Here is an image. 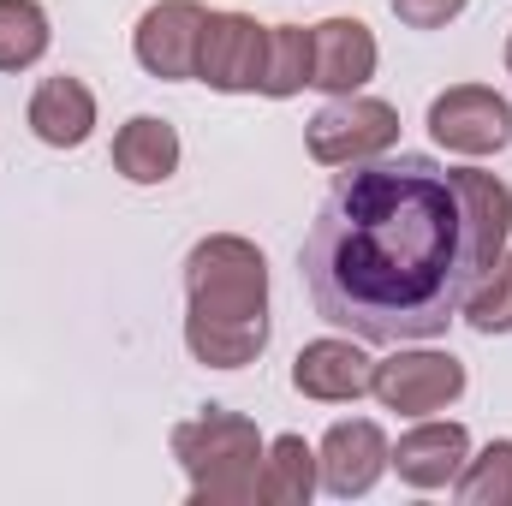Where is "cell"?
Wrapping results in <instances>:
<instances>
[{"instance_id":"obj_21","label":"cell","mask_w":512,"mask_h":506,"mask_svg":"<svg viewBox=\"0 0 512 506\" xmlns=\"http://www.w3.org/2000/svg\"><path fill=\"white\" fill-rule=\"evenodd\" d=\"M387 6H393V18L405 30H447L471 0H387Z\"/></svg>"},{"instance_id":"obj_9","label":"cell","mask_w":512,"mask_h":506,"mask_svg":"<svg viewBox=\"0 0 512 506\" xmlns=\"http://www.w3.org/2000/svg\"><path fill=\"white\" fill-rule=\"evenodd\" d=\"M376 30L364 18H322L310 24V90L322 96H352L376 78Z\"/></svg>"},{"instance_id":"obj_13","label":"cell","mask_w":512,"mask_h":506,"mask_svg":"<svg viewBox=\"0 0 512 506\" xmlns=\"http://www.w3.org/2000/svg\"><path fill=\"white\" fill-rule=\"evenodd\" d=\"M30 131L48 143V149H84L90 131H96V96L84 78H42L30 90V108H24Z\"/></svg>"},{"instance_id":"obj_15","label":"cell","mask_w":512,"mask_h":506,"mask_svg":"<svg viewBox=\"0 0 512 506\" xmlns=\"http://www.w3.org/2000/svg\"><path fill=\"white\" fill-rule=\"evenodd\" d=\"M114 173L131 185H167L179 173V131L155 114H131L114 131Z\"/></svg>"},{"instance_id":"obj_22","label":"cell","mask_w":512,"mask_h":506,"mask_svg":"<svg viewBox=\"0 0 512 506\" xmlns=\"http://www.w3.org/2000/svg\"><path fill=\"white\" fill-rule=\"evenodd\" d=\"M507 72H512V36H507Z\"/></svg>"},{"instance_id":"obj_16","label":"cell","mask_w":512,"mask_h":506,"mask_svg":"<svg viewBox=\"0 0 512 506\" xmlns=\"http://www.w3.org/2000/svg\"><path fill=\"white\" fill-rule=\"evenodd\" d=\"M322 489L316 471V447L304 435H274L262 453V477H256V501L262 506H304Z\"/></svg>"},{"instance_id":"obj_5","label":"cell","mask_w":512,"mask_h":506,"mask_svg":"<svg viewBox=\"0 0 512 506\" xmlns=\"http://www.w3.org/2000/svg\"><path fill=\"white\" fill-rule=\"evenodd\" d=\"M429 137L465 161L501 155L512 143V102L489 84H453L429 102Z\"/></svg>"},{"instance_id":"obj_6","label":"cell","mask_w":512,"mask_h":506,"mask_svg":"<svg viewBox=\"0 0 512 506\" xmlns=\"http://www.w3.org/2000/svg\"><path fill=\"white\" fill-rule=\"evenodd\" d=\"M262 60H268V24L251 12H209L197 36V84L221 96H251L262 90Z\"/></svg>"},{"instance_id":"obj_17","label":"cell","mask_w":512,"mask_h":506,"mask_svg":"<svg viewBox=\"0 0 512 506\" xmlns=\"http://www.w3.org/2000/svg\"><path fill=\"white\" fill-rule=\"evenodd\" d=\"M310 90V24H268V60H262V96L286 102Z\"/></svg>"},{"instance_id":"obj_8","label":"cell","mask_w":512,"mask_h":506,"mask_svg":"<svg viewBox=\"0 0 512 506\" xmlns=\"http://www.w3.org/2000/svg\"><path fill=\"white\" fill-rule=\"evenodd\" d=\"M203 18H209V6H197V0H155V6L137 18V30H131L137 66H143L149 78H161V84L197 78V36H203Z\"/></svg>"},{"instance_id":"obj_2","label":"cell","mask_w":512,"mask_h":506,"mask_svg":"<svg viewBox=\"0 0 512 506\" xmlns=\"http://www.w3.org/2000/svg\"><path fill=\"white\" fill-rule=\"evenodd\" d=\"M185 346L203 370H245L268 352V256L209 233L185 256Z\"/></svg>"},{"instance_id":"obj_12","label":"cell","mask_w":512,"mask_h":506,"mask_svg":"<svg viewBox=\"0 0 512 506\" xmlns=\"http://www.w3.org/2000/svg\"><path fill=\"white\" fill-rule=\"evenodd\" d=\"M370 376H376V358L358 346V340H340V334H322L310 346H298L292 358V387L316 405H352L370 393Z\"/></svg>"},{"instance_id":"obj_4","label":"cell","mask_w":512,"mask_h":506,"mask_svg":"<svg viewBox=\"0 0 512 506\" xmlns=\"http://www.w3.org/2000/svg\"><path fill=\"white\" fill-rule=\"evenodd\" d=\"M304 143H310V155H316L322 167H358V161H376V155H387V149L399 143V108L382 102V96H364V90L334 96L328 108L310 114Z\"/></svg>"},{"instance_id":"obj_11","label":"cell","mask_w":512,"mask_h":506,"mask_svg":"<svg viewBox=\"0 0 512 506\" xmlns=\"http://www.w3.org/2000/svg\"><path fill=\"white\" fill-rule=\"evenodd\" d=\"M465 459H471V429L465 423H447V417H417L405 435H399V447L387 453V465L399 471V483L405 489H453V477L465 471Z\"/></svg>"},{"instance_id":"obj_20","label":"cell","mask_w":512,"mask_h":506,"mask_svg":"<svg viewBox=\"0 0 512 506\" xmlns=\"http://www.w3.org/2000/svg\"><path fill=\"white\" fill-rule=\"evenodd\" d=\"M477 334H512V251L471 286L465 310H459Z\"/></svg>"},{"instance_id":"obj_1","label":"cell","mask_w":512,"mask_h":506,"mask_svg":"<svg viewBox=\"0 0 512 506\" xmlns=\"http://www.w3.org/2000/svg\"><path fill=\"white\" fill-rule=\"evenodd\" d=\"M298 274L322 322L405 346L447 334L483 280V256L441 161L376 155L328 185L298 245Z\"/></svg>"},{"instance_id":"obj_19","label":"cell","mask_w":512,"mask_h":506,"mask_svg":"<svg viewBox=\"0 0 512 506\" xmlns=\"http://www.w3.org/2000/svg\"><path fill=\"white\" fill-rule=\"evenodd\" d=\"M453 495L465 506H512V441H489L477 459H465Z\"/></svg>"},{"instance_id":"obj_7","label":"cell","mask_w":512,"mask_h":506,"mask_svg":"<svg viewBox=\"0 0 512 506\" xmlns=\"http://www.w3.org/2000/svg\"><path fill=\"white\" fill-rule=\"evenodd\" d=\"M370 393L382 399V411L399 417H435L465 393V364L453 352H393L376 364Z\"/></svg>"},{"instance_id":"obj_3","label":"cell","mask_w":512,"mask_h":506,"mask_svg":"<svg viewBox=\"0 0 512 506\" xmlns=\"http://www.w3.org/2000/svg\"><path fill=\"white\" fill-rule=\"evenodd\" d=\"M268 441L245 411L209 405L173 429V459L191 477V506H251Z\"/></svg>"},{"instance_id":"obj_10","label":"cell","mask_w":512,"mask_h":506,"mask_svg":"<svg viewBox=\"0 0 512 506\" xmlns=\"http://www.w3.org/2000/svg\"><path fill=\"white\" fill-rule=\"evenodd\" d=\"M387 435L382 423H370V417H346V423H334L328 435H322V447H316V471H322V489L334 495V501H358V495H370L376 483H382L387 471Z\"/></svg>"},{"instance_id":"obj_14","label":"cell","mask_w":512,"mask_h":506,"mask_svg":"<svg viewBox=\"0 0 512 506\" xmlns=\"http://www.w3.org/2000/svg\"><path fill=\"white\" fill-rule=\"evenodd\" d=\"M459 203H465V221H471V239H477V256H483V274L507 256L512 239V185L483 173V167H447Z\"/></svg>"},{"instance_id":"obj_18","label":"cell","mask_w":512,"mask_h":506,"mask_svg":"<svg viewBox=\"0 0 512 506\" xmlns=\"http://www.w3.org/2000/svg\"><path fill=\"white\" fill-rule=\"evenodd\" d=\"M54 30L42 0H0V72H30L48 54Z\"/></svg>"}]
</instances>
